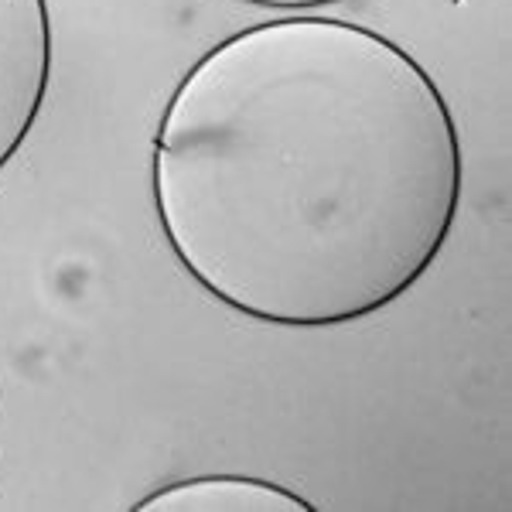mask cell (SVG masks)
I'll return each instance as SVG.
<instances>
[{
  "mask_svg": "<svg viewBox=\"0 0 512 512\" xmlns=\"http://www.w3.org/2000/svg\"><path fill=\"white\" fill-rule=\"evenodd\" d=\"M134 512H315L304 495L253 475H195L161 485Z\"/></svg>",
  "mask_w": 512,
  "mask_h": 512,
  "instance_id": "obj_3",
  "label": "cell"
},
{
  "mask_svg": "<svg viewBox=\"0 0 512 512\" xmlns=\"http://www.w3.org/2000/svg\"><path fill=\"white\" fill-rule=\"evenodd\" d=\"M55 76L48 0H0V171L35 134Z\"/></svg>",
  "mask_w": 512,
  "mask_h": 512,
  "instance_id": "obj_2",
  "label": "cell"
},
{
  "mask_svg": "<svg viewBox=\"0 0 512 512\" xmlns=\"http://www.w3.org/2000/svg\"><path fill=\"white\" fill-rule=\"evenodd\" d=\"M243 4H256V7H274V11H315V7L342 4V0H243Z\"/></svg>",
  "mask_w": 512,
  "mask_h": 512,
  "instance_id": "obj_4",
  "label": "cell"
},
{
  "mask_svg": "<svg viewBox=\"0 0 512 512\" xmlns=\"http://www.w3.org/2000/svg\"><path fill=\"white\" fill-rule=\"evenodd\" d=\"M151 195L209 297L274 328H342L431 274L465 195L458 120L393 38L338 18L243 28L161 113Z\"/></svg>",
  "mask_w": 512,
  "mask_h": 512,
  "instance_id": "obj_1",
  "label": "cell"
}]
</instances>
